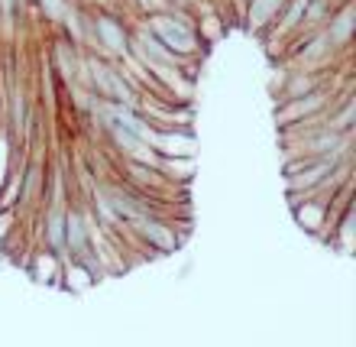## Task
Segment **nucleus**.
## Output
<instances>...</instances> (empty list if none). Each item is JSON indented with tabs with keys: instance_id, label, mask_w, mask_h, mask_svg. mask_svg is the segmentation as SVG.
Instances as JSON below:
<instances>
[{
	"instance_id": "f257e3e1",
	"label": "nucleus",
	"mask_w": 356,
	"mask_h": 347,
	"mask_svg": "<svg viewBox=\"0 0 356 347\" xmlns=\"http://www.w3.org/2000/svg\"><path fill=\"white\" fill-rule=\"evenodd\" d=\"M162 46L185 62H195L204 52V39L197 33V13L191 10H159L149 17H136Z\"/></svg>"
},
{
	"instance_id": "f03ea898",
	"label": "nucleus",
	"mask_w": 356,
	"mask_h": 347,
	"mask_svg": "<svg viewBox=\"0 0 356 347\" xmlns=\"http://www.w3.org/2000/svg\"><path fill=\"white\" fill-rule=\"evenodd\" d=\"M49 72L62 88L81 85V72H85V49L78 46L75 39H68L62 29L52 33L49 43V59H46Z\"/></svg>"
},
{
	"instance_id": "7ed1b4c3",
	"label": "nucleus",
	"mask_w": 356,
	"mask_h": 347,
	"mask_svg": "<svg viewBox=\"0 0 356 347\" xmlns=\"http://www.w3.org/2000/svg\"><path fill=\"white\" fill-rule=\"evenodd\" d=\"M343 91H350V85L343 88ZM337 88V82L327 88H318V91L311 94H301V98H291V101H282L275 104V127H291V123H301L308 121V117H318V114H327L330 104L337 101V94H343Z\"/></svg>"
},
{
	"instance_id": "20e7f679",
	"label": "nucleus",
	"mask_w": 356,
	"mask_h": 347,
	"mask_svg": "<svg viewBox=\"0 0 356 347\" xmlns=\"http://www.w3.org/2000/svg\"><path fill=\"white\" fill-rule=\"evenodd\" d=\"M127 231H130L143 247H149V250H156V254H162V256L175 254L178 247H181V237H178V231L172 227V221L165 215H143V217H136V221H130Z\"/></svg>"
},
{
	"instance_id": "39448f33",
	"label": "nucleus",
	"mask_w": 356,
	"mask_h": 347,
	"mask_svg": "<svg viewBox=\"0 0 356 347\" xmlns=\"http://www.w3.org/2000/svg\"><path fill=\"white\" fill-rule=\"evenodd\" d=\"M42 192H46V160L33 153V156H23V166H19V192H17V211L29 215V211H39L42 208Z\"/></svg>"
},
{
	"instance_id": "423d86ee",
	"label": "nucleus",
	"mask_w": 356,
	"mask_h": 347,
	"mask_svg": "<svg viewBox=\"0 0 356 347\" xmlns=\"http://www.w3.org/2000/svg\"><path fill=\"white\" fill-rule=\"evenodd\" d=\"M334 82H337L334 68H285V75L275 85V104L301 98V94H311V91H318V88H327Z\"/></svg>"
},
{
	"instance_id": "0eeeda50",
	"label": "nucleus",
	"mask_w": 356,
	"mask_h": 347,
	"mask_svg": "<svg viewBox=\"0 0 356 347\" xmlns=\"http://www.w3.org/2000/svg\"><path fill=\"white\" fill-rule=\"evenodd\" d=\"M291 215H295V221H298V227L305 234L324 240L337 211H334V198H305V201L291 205Z\"/></svg>"
},
{
	"instance_id": "6e6552de",
	"label": "nucleus",
	"mask_w": 356,
	"mask_h": 347,
	"mask_svg": "<svg viewBox=\"0 0 356 347\" xmlns=\"http://www.w3.org/2000/svg\"><path fill=\"white\" fill-rule=\"evenodd\" d=\"M65 215H68V205H42L39 208L36 247H42L49 254L65 256Z\"/></svg>"
},
{
	"instance_id": "1a4fd4ad",
	"label": "nucleus",
	"mask_w": 356,
	"mask_h": 347,
	"mask_svg": "<svg viewBox=\"0 0 356 347\" xmlns=\"http://www.w3.org/2000/svg\"><path fill=\"white\" fill-rule=\"evenodd\" d=\"M324 33H327L330 46L343 56V52L350 49V43H353V33H356V7H353V0H340L337 7H334V13H330L327 23H324Z\"/></svg>"
},
{
	"instance_id": "9d476101",
	"label": "nucleus",
	"mask_w": 356,
	"mask_h": 347,
	"mask_svg": "<svg viewBox=\"0 0 356 347\" xmlns=\"http://www.w3.org/2000/svg\"><path fill=\"white\" fill-rule=\"evenodd\" d=\"M62 263H65V256L49 254V250L36 247L23 266H26V272L33 276V282H39V286H58V279H62Z\"/></svg>"
},
{
	"instance_id": "9b49d317",
	"label": "nucleus",
	"mask_w": 356,
	"mask_h": 347,
	"mask_svg": "<svg viewBox=\"0 0 356 347\" xmlns=\"http://www.w3.org/2000/svg\"><path fill=\"white\" fill-rule=\"evenodd\" d=\"M282 7H285V0H250L246 3V26L263 36L266 29L275 23Z\"/></svg>"
},
{
	"instance_id": "f8f14e48",
	"label": "nucleus",
	"mask_w": 356,
	"mask_h": 347,
	"mask_svg": "<svg viewBox=\"0 0 356 347\" xmlns=\"http://www.w3.org/2000/svg\"><path fill=\"white\" fill-rule=\"evenodd\" d=\"M94 276L81 266L78 260H68L65 256V263H62V279H58V289H65V292H88L94 286Z\"/></svg>"
},
{
	"instance_id": "ddd939ff",
	"label": "nucleus",
	"mask_w": 356,
	"mask_h": 347,
	"mask_svg": "<svg viewBox=\"0 0 356 347\" xmlns=\"http://www.w3.org/2000/svg\"><path fill=\"white\" fill-rule=\"evenodd\" d=\"M165 7L169 10H191V13H197V10H201V0H165Z\"/></svg>"
}]
</instances>
